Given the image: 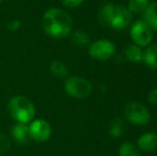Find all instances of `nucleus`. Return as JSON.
I'll use <instances>...</instances> for the list:
<instances>
[{"instance_id":"f257e3e1","label":"nucleus","mask_w":157,"mask_h":156,"mask_svg":"<svg viewBox=\"0 0 157 156\" xmlns=\"http://www.w3.org/2000/svg\"><path fill=\"white\" fill-rule=\"evenodd\" d=\"M43 29L49 36L62 39L72 32L73 21L70 14L64 10L52 8L45 12L42 19Z\"/></svg>"},{"instance_id":"f03ea898","label":"nucleus","mask_w":157,"mask_h":156,"mask_svg":"<svg viewBox=\"0 0 157 156\" xmlns=\"http://www.w3.org/2000/svg\"><path fill=\"white\" fill-rule=\"evenodd\" d=\"M98 21L101 25L114 30H123L130 25L132 14L122 4L106 3L98 12Z\"/></svg>"},{"instance_id":"7ed1b4c3","label":"nucleus","mask_w":157,"mask_h":156,"mask_svg":"<svg viewBox=\"0 0 157 156\" xmlns=\"http://www.w3.org/2000/svg\"><path fill=\"white\" fill-rule=\"evenodd\" d=\"M8 109L11 117L16 123L28 124L35 116V107L29 98L25 96H14L9 101Z\"/></svg>"},{"instance_id":"20e7f679","label":"nucleus","mask_w":157,"mask_h":156,"mask_svg":"<svg viewBox=\"0 0 157 156\" xmlns=\"http://www.w3.org/2000/svg\"><path fill=\"white\" fill-rule=\"evenodd\" d=\"M64 90L74 98H86L92 93V85L88 79L79 76L68 77L64 82Z\"/></svg>"},{"instance_id":"39448f33","label":"nucleus","mask_w":157,"mask_h":156,"mask_svg":"<svg viewBox=\"0 0 157 156\" xmlns=\"http://www.w3.org/2000/svg\"><path fill=\"white\" fill-rule=\"evenodd\" d=\"M124 116L126 120L136 125H147L151 120V115L147 107L137 102H130L126 105Z\"/></svg>"},{"instance_id":"423d86ee","label":"nucleus","mask_w":157,"mask_h":156,"mask_svg":"<svg viewBox=\"0 0 157 156\" xmlns=\"http://www.w3.org/2000/svg\"><path fill=\"white\" fill-rule=\"evenodd\" d=\"M116 54V46L109 40H97L89 47V55L97 61H106Z\"/></svg>"},{"instance_id":"0eeeda50","label":"nucleus","mask_w":157,"mask_h":156,"mask_svg":"<svg viewBox=\"0 0 157 156\" xmlns=\"http://www.w3.org/2000/svg\"><path fill=\"white\" fill-rule=\"evenodd\" d=\"M130 38L135 45L143 47V46H147L151 44L153 40V33L144 21H137L130 27Z\"/></svg>"},{"instance_id":"6e6552de","label":"nucleus","mask_w":157,"mask_h":156,"mask_svg":"<svg viewBox=\"0 0 157 156\" xmlns=\"http://www.w3.org/2000/svg\"><path fill=\"white\" fill-rule=\"evenodd\" d=\"M29 134L31 140L36 142H45L52 136V126L44 119H36L30 122Z\"/></svg>"},{"instance_id":"1a4fd4ad","label":"nucleus","mask_w":157,"mask_h":156,"mask_svg":"<svg viewBox=\"0 0 157 156\" xmlns=\"http://www.w3.org/2000/svg\"><path fill=\"white\" fill-rule=\"evenodd\" d=\"M11 136L15 142L19 144H26L31 140L29 134V125L23 123H16L11 129Z\"/></svg>"},{"instance_id":"9d476101","label":"nucleus","mask_w":157,"mask_h":156,"mask_svg":"<svg viewBox=\"0 0 157 156\" xmlns=\"http://www.w3.org/2000/svg\"><path fill=\"white\" fill-rule=\"evenodd\" d=\"M138 148L144 152H152L157 149V134L153 131L144 133L138 138Z\"/></svg>"},{"instance_id":"9b49d317","label":"nucleus","mask_w":157,"mask_h":156,"mask_svg":"<svg viewBox=\"0 0 157 156\" xmlns=\"http://www.w3.org/2000/svg\"><path fill=\"white\" fill-rule=\"evenodd\" d=\"M142 21L151 30H157V1L150 2L142 12Z\"/></svg>"},{"instance_id":"f8f14e48","label":"nucleus","mask_w":157,"mask_h":156,"mask_svg":"<svg viewBox=\"0 0 157 156\" xmlns=\"http://www.w3.org/2000/svg\"><path fill=\"white\" fill-rule=\"evenodd\" d=\"M143 61L147 67L157 70V44L149 46L143 52Z\"/></svg>"},{"instance_id":"ddd939ff","label":"nucleus","mask_w":157,"mask_h":156,"mask_svg":"<svg viewBox=\"0 0 157 156\" xmlns=\"http://www.w3.org/2000/svg\"><path fill=\"white\" fill-rule=\"evenodd\" d=\"M125 57L129 62L139 63L143 61V51L137 45H129L125 49Z\"/></svg>"},{"instance_id":"4468645a","label":"nucleus","mask_w":157,"mask_h":156,"mask_svg":"<svg viewBox=\"0 0 157 156\" xmlns=\"http://www.w3.org/2000/svg\"><path fill=\"white\" fill-rule=\"evenodd\" d=\"M49 71L54 77L56 78H65L67 76V67L65 63L60 60H54L49 65Z\"/></svg>"},{"instance_id":"2eb2a0df","label":"nucleus","mask_w":157,"mask_h":156,"mask_svg":"<svg viewBox=\"0 0 157 156\" xmlns=\"http://www.w3.org/2000/svg\"><path fill=\"white\" fill-rule=\"evenodd\" d=\"M71 40H72V42L75 45L80 46V47L86 46L90 42V38L88 36V33L86 31H82V30H76V31L72 32Z\"/></svg>"},{"instance_id":"dca6fc26","label":"nucleus","mask_w":157,"mask_h":156,"mask_svg":"<svg viewBox=\"0 0 157 156\" xmlns=\"http://www.w3.org/2000/svg\"><path fill=\"white\" fill-rule=\"evenodd\" d=\"M109 133L112 138H119L124 133V123L120 118H116L109 126Z\"/></svg>"},{"instance_id":"f3484780","label":"nucleus","mask_w":157,"mask_h":156,"mask_svg":"<svg viewBox=\"0 0 157 156\" xmlns=\"http://www.w3.org/2000/svg\"><path fill=\"white\" fill-rule=\"evenodd\" d=\"M149 3L150 0H129L127 9L132 14V13L138 14V13H142L149 6Z\"/></svg>"},{"instance_id":"a211bd4d","label":"nucleus","mask_w":157,"mask_h":156,"mask_svg":"<svg viewBox=\"0 0 157 156\" xmlns=\"http://www.w3.org/2000/svg\"><path fill=\"white\" fill-rule=\"evenodd\" d=\"M120 156H140L139 149L132 142H124L119 149Z\"/></svg>"},{"instance_id":"6ab92c4d","label":"nucleus","mask_w":157,"mask_h":156,"mask_svg":"<svg viewBox=\"0 0 157 156\" xmlns=\"http://www.w3.org/2000/svg\"><path fill=\"white\" fill-rule=\"evenodd\" d=\"M10 146H11L10 139L4 134L0 133V155L6 153L10 149Z\"/></svg>"},{"instance_id":"aec40b11","label":"nucleus","mask_w":157,"mask_h":156,"mask_svg":"<svg viewBox=\"0 0 157 156\" xmlns=\"http://www.w3.org/2000/svg\"><path fill=\"white\" fill-rule=\"evenodd\" d=\"M85 0H62L63 6H67V8H77L80 6Z\"/></svg>"},{"instance_id":"412c9836","label":"nucleus","mask_w":157,"mask_h":156,"mask_svg":"<svg viewBox=\"0 0 157 156\" xmlns=\"http://www.w3.org/2000/svg\"><path fill=\"white\" fill-rule=\"evenodd\" d=\"M147 101L152 105L157 104V89H153L152 91H150L149 95H147Z\"/></svg>"},{"instance_id":"4be33fe9","label":"nucleus","mask_w":157,"mask_h":156,"mask_svg":"<svg viewBox=\"0 0 157 156\" xmlns=\"http://www.w3.org/2000/svg\"><path fill=\"white\" fill-rule=\"evenodd\" d=\"M21 23L19 21H10V23L8 24V29H10V30H12V31H15V30H17V29H19L21 28Z\"/></svg>"},{"instance_id":"5701e85b","label":"nucleus","mask_w":157,"mask_h":156,"mask_svg":"<svg viewBox=\"0 0 157 156\" xmlns=\"http://www.w3.org/2000/svg\"><path fill=\"white\" fill-rule=\"evenodd\" d=\"M1 1H2V0H0V2H1Z\"/></svg>"}]
</instances>
